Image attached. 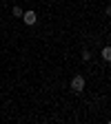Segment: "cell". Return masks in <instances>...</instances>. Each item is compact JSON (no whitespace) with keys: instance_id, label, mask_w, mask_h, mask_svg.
<instances>
[{"instance_id":"obj_1","label":"cell","mask_w":111,"mask_h":124,"mask_svg":"<svg viewBox=\"0 0 111 124\" xmlns=\"http://www.w3.org/2000/svg\"><path fill=\"white\" fill-rule=\"evenodd\" d=\"M71 91H73V93H82V91H85V78H82L80 73L71 78Z\"/></svg>"},{"instance_id":"obj_2","label":"cell","mask_w":111,"mask_h":124,"mask_svg":"<svg viewBox=\"0 0 111 124\" xmlns=\"http://www.w3.org/2000/svg\"><path fill=\"white\" fill-rule=\"evenodd\" d=\"M22 22L27 24V27H34L36 22H38V16H36V11H22Z\"/></svg>"},{"instance_id":"obj_3","label":"cell","mask_w":111,"mask_h":124,"mask_svg":"<svg viewBox=\"0 0 111 124\" xmlns=\"http://www.w3.org/2000/svg\"><path fill=\"white\" fill-rule=\"evenodd\" d=\"M100 58H102L104 62H109V60H111V49H109V46H104V49L100 51Z\"/></svg>"},{"instance_id":"obj_4","label":"cell","mask_w":111,"mask_h":124,"mask_svg":"<svg viewBox=\"0 0 111 124\" xmlns=\"http://www.w3.org/2000/svg\"><path fill=\"white\" fill-rule=\"evenodd\" d=\"M11 13H13V18H22V7H18V5H16V7L11 9Z\"/></svg>"},{"instance_id":"obj_5","label":"cell","mask_w":111,"mask_h":124,"mask_svg":"<svg viewBox=\"0 0 111 124\" xmlns=\"http://www.w3.org/2000/svg\"><path fill=\"white\" fill-rule=\"evenodd\" d=\"M82 60H85V62L91 60V51H89V49H82Z\"/></svg>"}]
</instances>
